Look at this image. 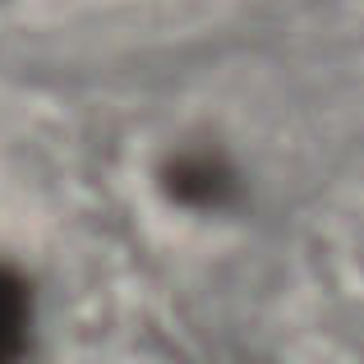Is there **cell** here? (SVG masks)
Returning a JSON list of instances; mask_svg holds the SVG:
<instances>
[{
    "mask_svg": "<svg viewBox=\"0 0 364 364\" xmlns=\"http://www.w3.org/2000/svg\"><path fill=\"white\" fill-rule=\"evenodd\" d=\"M28 328H33V300L18 272L0 267V364L18 360L28 346Z\"/></svg>",
    "mask_w": 364,
    "mask_h": 364,
    "instance_id": "obj_1",
    "label": "cell"
}]
</instances>
